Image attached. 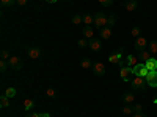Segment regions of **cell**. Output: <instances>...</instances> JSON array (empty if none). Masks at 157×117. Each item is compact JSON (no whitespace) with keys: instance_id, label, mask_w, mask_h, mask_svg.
Returning a JSON list of instances; mask_svg holds the SVG:
<instances>
[{"instance_id":"cell-26","label":"cell","mask_w":157,"mask_h":117,"mask_svg":"<svg viewBox=\"0 0 157 117\" xmlns=\"http://www.w3.org/2000/svg\"><path fill=\"white\" fill-rule=\"evenodd\" d=\"M107 22H109V25H107V27H110V28H112V27H113V25L116 23V16H113V14H110V16H109V19H107Z\"/></svg>"},{"instance_id":"cell-37","label":"cell","mask_w":157,"mask_h":117,"mask_svg":"<svg viewBox=\"0 0 157 117\" xmlns=\"http://www.w3.org/2000/svg\"><path fill=\"white\" fill-rule=\"evenodd\" d=\"M118 64H120L121 69H123V67H127V59H120V62H118Z\"/></svg>"},{"instance_id":"cell-7","label":"cell","mask_w":157,"mask_h":117,"mask_svg":"<svg viewBox=\"0 0 157 117\" xmlns=\"http://www.w3.org/2000/svg\"><path fill=\"white\" fill-rule=\"evenodd\" d=\"M145 80L149 87H157V72H149Z\"/></svg>"},{"instance_id":"cell-17","label":"cell","mask_w":157,"mask_h":117,"mask_svg":"<svg viewBox=\"0 0 157 117\" xmlns=\"http://www.w3.org/2000/svg\"><path fill=\"white\" fill-rule=\"evenodd\" d=\"M149 58H152V55H151V51L146 48V50H143V51H140V59H143V61H148Z\"/></svg>"},{"instance_id":"cell-20","label":"cell","mask_w":157,"mask_h":117,"mask_svg":"<svg viewBox=\"0 0 157 117\" xmlns=\"http://www.w3.org/2000/svg\"><path fill=\"white\" fill-rule=\"evenodd\" d=\"M80 66H82V69H85V70L91 69V59H90V58H85V59H82Z\"/></svg>"},{"instance_id":"cell-35","label":"cell","mask_w":157,"mask_h":117,"mask_svg":"<svg viewBox=\"0 0 157 117\" xmlns=\"http://www.w3.org/2000/svg\"><path fill=\"white\" fill-rule=\"evenodd\" d=\"M10 58H11V56L8 55V51H6V50H2V59H6V61H8Z\"/></svg>"},{"instance_id":"cell-29","label":"cell","mask_w":157,"mask_h":117,"mask_svg":"<svg viewBox=\"0 0 157 117\" xmlns=\"http://www.w3.org/2000/svg\"><path fill=\"white\" fill-rule=\"evenodd\" d=\"M132 112H134V108H130L129 105H126V106L123 108V114H124V115H129V114H132Z\"/></svg>"},{"instance_id":"cell-27","label":"cell","mask_w":157,"mask_h":117,"mask_svg":"<svg viewBox=\"0 0 157 117\" xmlns=\"http://www.w3.org/2000/svg\"><path fill=\"white\" fill-rule=\"evenodd\" d=\"M88 39H85V37H82V39H78V47H82V48H85V47H88Z\"/></svg>"},{"instance_id":"cell-14","label":"cell","mask_w":157,"mask_h":117,"mask_svg":"<svg viewBox=\"0 0 157 117\" xmlns=\"http://www.w3.org/2000/svg\"><path fill=\"white\" fill-rule=\"evenodd\" d=\"M83 36H85V39H94V28H90V27H86L85 30H83Z\"/></svg>"},{"instance_id":"cell-3","label":"cell","mask_w":157,"mask_h":117,"mask_svg":"<svg viewBox=\"0 0 157 117\" xmlns=\"http://www.w3.org/2000/svg\"><path fill=\"white\" fill-rule=\"evenodd\" d=\"M132 70H134V75L141 76V78H146V76H148V73H149V70L146 69L145 64H137L135 67H132Z\"/></svg>"},{"instance_id":"cell-39","label":"cell","mask_w":157,"mask_h":117,"mask_svg":"<svg viewBox=\"0 0 157 117\" xmlns=\"http://www.w3.org/2000/svg\"><path fill=\"white\" fill-rule=\"evenodd\" d=\"M134 117H146V115H145V114H141V112H135Z\"/></svg>"},{"instance_id":"cell-32","label":"cell","mask_w":157,"mask_h":117,"mask_svg":"<svg viewBox=\"0 0 157 117\" xmlns=\"http://www.w3.org/2000/svg\"><path fill=\"white\" fill-rule=\"evenodd\" d=\"M46 94H47V97H50V98H54V97H55V89H52V87H47V90H46Z\"/></svg>"},{"instance_id":"cell-30","label":"cell","mask_w":157,"mask_h":117,"mask_svg":"<svg viewBox=\"0 0 157 117\" xmlns=\"http://www.w3.org/2000/svg\"><path fill=\"white\" fill-rule=\"evenodd\" d=\"M140 33H141V31H140V28H138V27H134L132 30H130V34H132L134 37H138V36H141Z\"/></svg>"},{"instance_id":"cell-4","label":"cell","mask_w":157,"mask_h":117,"mask_svg":"<svg viewBox=\"0 0 157 117\" xmlns=\"http://www.w3.org/2000/svg\"><path fill=\"white\" fill-rule=\"evenodd\" d=\"M8 64H10V67L14 69V70H22V67H24L22 59L17 58V56H11V58L8 59Z\"/></svg>"},{"instance_id":"cell-1","label":"cell","mask_w":157,"mask_h":117,"mask_svg":"<svg viewBox=\"0 0 157 117\" xmlns=\"http://www.w3.org/2000/svg\"><path fill=\"white\" fill-rule=\"evenodd\" d=\"M107 19H109V16H105L104 12H98V14L94 16V28L96 30H102L104 27H107L109 25V22H107Z\"/></svg>"},{"instance_id":"cell-40","label":"cell","mask_w":157,"mask_h":117,"mask_svg":"<svg viewBox=\"0 0 157 117\" xmlns=\"http://www.w3.org/2000/svg\"><path fill=\"white\" fill-rule=\"evenodd\" d=\"M39 115H41V117H50V114H49V112H41Z\"/></svg>"},{"instance_id":"cell-22","label":"cell","mask_w":157,"mask_h":117,"mask_svg":"<svg viewBox=\"0 0 157 117\" xmlns=\"http://www.w3.org/2000/svg\"><path fill=\"white\" fill-rule=\"evenodd\" d=\"M83 23H85V25H91V23H94V17L91 16V14H85V16H83Z\"/></svg>"},{"instance_id":"cell-8","label":"cell","mask_w":157,"mask_h":117,"mask_svg":"<svg viewBox=\"0 0 157 117\" xmlns=\"http://www.w3.org/2000/svg\"><path fill=\"white\" fill-rule=\"evenodd\" d=\"M93 70H94V73L98 76H102L104 73H105V66H104V62H94Z\"/></svg>"},{"instance_id":"cell-23","label":"cell","mask_w":157,"mask_h":117,"mask_svg":"<svg viewBox=\"0 0 157 117\" xmlns=\"http://www.w3.org/2000/svg\"><path fill=\"white\" fill-rule=\"evenodd\" d=\"M0 106H2V108L10 106V98L6 95H2V98H0Z\"/></svg>"},{"instance_id":"cell-6","label":"cell","mask_w":157,"mask_h":117,"mask_svg":"<svg viewBox=\"0 0 157 117\" xmlns=\"http://www.w3.org/2000/svg\"><path fill=\"white\" fill-rule=\"evenodd\" d=\"M120 75L124 81H130L132 80V75H134V70H132V67H123L120 70Z\"/></svg>"},{"instance_id":"cell-41","label":"cell","mask_w":157,"mask_h":117,"mask_svg":"<svg viewBox=\"0 0 157 117\" xmlns=\"http://www.w3.org/2000/svg\"><path fill=\"white\" fill-rule=\"evenodd\" d=\"M47 3H57V0H47Z\"/></svg>"},{"instance_id":"cell-34","label":"cell","mask_w":157,"mask_h":117,"mask_svg":"<svg viewBox=\"0 0 157 117\" xmlns=\"http://www.w3.org/2000/svg\"><path fill=\"white\" fill-rule=\"evenodd\" d=\"M25 117H41V115H39V112L30 111V112H27V114H25Z\"/></svg>"},{"instance_id":"cell-28","label":"cell","mask_w":157,"mask_h":117,"mask_svg":"<svg viewBox=\"0 0 157 117\" xmlns=\"http://www.w3.org/2000/svg\"><path fill=\"white\" fill-rule=\"evenodd\" d=\"M98 2L102 5V6H105V8H109V6H112V3H113V0H98Z\"/></svg>"},{"instance_id":"cell-36","label":"cell","mask_w":157,"mask_h":117,"mask_svg":"<svg viewBox=\"0 0 157 117\" xmlns=\"http://www.w3.org/2000/svg\"><path fill=\"white\" fill-rule=\"evenodd\" d=\"M141 111H143V106L140 105V103H137L135 108H134V112H141Z\"/></svg>"},{"instance_id":"cell-24","label":"cell","mask_w":157,"mask_h":117,"mask_svg":"<svg viewBox=\"0 0 157 117\" xmlns=\"http://www.w3.org/2000/svg\"><path fill=\"white\" fill-rule=\"evenodd\" d=\"M5 95H6L8 98L14 97V95H16V89H14V87H8V89L5 90Z\"/></svg>"},{"instance_id":"cell-12","label":"cell","mask_w":157,"mask_h":117,"mask_svg":"<svg viewBox=\"0 0 157 117\" xmlns=\"http://www.w3.org/2000/svg\"><path fill=\"white\" fill-rule=\"evenodd\" d=\"M33 108H35V101H33L32 98H25V100H24V109L27 111V112H30Z\"/></svg>"},{"instance_id":"cell-25","label":"cell","mask_w":157,"mask_h":117,"mask_svg":"<svg viewBox=\"0 0 157 117\" xmlns=\"http://www.w3.org/2000/svg\"><path fill=\"white\" fill-rule=\"evenodd\" d=\"M82 22H83V16H78V14H77V16L72 17V23H74V25H80Z\"/></svg>"},{"instance_id":"cell-11","label":"cell","mask_w":157,"mask_h":117,"mask_svg":"<svg viewBox=\"0 0 157 117\" xmlns=\"http://www.w3.org/2000/svg\"><path fill=\"white\" fill-rule=\"evenodd\" d=\"M29 56L32 59H38L39 56H41V50H39L38 47H30L29 48Z\"/></svg>"},{"instance_id":"cell-13","label":"cell","mask_w":157,"mask_h":117,"mask_svg":"<svg viewBox=\"0 0 157 117\" xmlns=\"http://www.w3.org/2000/svg\"><path fill=\"white\" fill-rule=\"evenodd\" d=\"M101 31V37L102 39H110L112 37V28L110 27H104L102 30H99Z\"/></svg>"},{"instance_id":"cell-42","label":"cell","mask_w":157,"mask_h":117,"mask_svg":"<svg viewBox=\"0 0 157 117\" xmlns=\"http://www.w3.org/2000/svg\"><path fill=\"white\" fill-rule=\"evenodd\" d=\"M152 103H154V105H157V97H155V98L152 100Z\"/></svg>"},{"instance_id":"cell-2","label":"cell","mask_w":157,"mask_h":117,"mask_svg":"<svg viewBox=\"0 0 157 117\" xmlns=\"http://www.w3.org/2000/svg\"><path fill=\"white\" fill-rule=\"evenodd\" d=\"M145 84H146L145 78L137 76V75H135V78L130 80V86H132V89H135V90H143V89H145Z\"/></svg>"},{"instance_id":"cell-19","label":"cell","mask_w":157,"mask_h":117,"mask_svg":"<svg viewBox=\"0 0 157 117\" xmlns=\"http://www.w3.org/2000/svg\"><path fill=\"white\" fill-rule=\"evenodd\" d=\"M148 50L151 51V55H157V41H151L148 45Z\"/></svg>"},{"instance_id":"cell-5","label":"cell","mask_w":157,"mask_h":117,"mask_svg":"<svg viewBox=\"0 0 157 117\" xmlns=\"http://www.w3.org/2000/svg\"><path fill=\"white\" fill-rule=\"evenodd\" d=\"M135 50L138 51H143V50H146L148 48V41H146V37H143V36H138L135 37Z\"/></svg>"},{"instance_id":"cell-9","label":"cell","mask_w":157,"mask_h":117,"mask_svg":"<svg viewBox=\"0 0 157 117\" xmlns=\"http://www.w3.org/2000/svg\"><path fill=\"white\" fill-rule=\"evenodd\" d=\"M145 66L149 72H157V59L155 58H149L146 62H145Z\"/></svg>"},{"instance_id":"cell-18","label":"cell","mask_w":157,"mask_h":117,"mask_svg":"<svg viewBox=\"0 0 157 117\" xmlns=\"http://www.w3.org/2000/svg\"><path fill=\"white\" fill-rule=\"evenodd\" d=\"M126 59H127V67H135L137 64H138V62H137V58H135L134 55H129Z\"/></svg>"},{"instance_id":"cell-16","label":"cell","mask_w":157,"mask_h":117,"mask_svg":"<svg viewBox=\"0 0 157 117\" xmlns=\"http://www.w3.org/2000/svg\"><path fill=\"white\" fill-rule=\"evenodd\" d=\"M126 9H127L129 12L135 11V9H137V0H129V2L126 3Z\"/></svg>"},{"instance_id":"cell-31","label":"cell","mask_w":157,"mask_h":117,"mask_svg":"<svg viewBox=\"0 0 157 117\" xmlns=\"http://www.w3.org/2000/svg\"><path fill=\"white\" fill-rule=\"evenodd\" d=\"M6 67H8V61H6V59H2V61H0V70L5 72Z\"/></svg>"},{"instance_id":"cell-33","label":"cell","mask_w":157,"mask_h":117,"mask_svg":"<svg viewBox=\"0 0 157 117\" xmlns=\"http://www.w3.org/2000/svg\"><path fill=\"white\" fill-rule=\"evenodd\" d=\"M13 3H16V0H2V5L3 6H11Z\"/></svg>"},{"instance_id":"cell-21","label":"cell","mask_w":157,"mask_h":117,"mask_svg":"<svg viewBox=\"0 0 157 117\" xmlns=\"http://www.w3.org/2000/svg\"><path fill=\"white\" fill-rule=\"evenodd\" d=\"M120 59H121V53H115V55H110V58H109V61H110L112 64H118V62H120Z\"/></svg>"},{"instance_id":"cell-15","label":"cell","mask_w":157,"mask_h":117,"mask_svg":"<svg viewBox=\"0 0 157 117\" xmlns=\"http://www.w3.org/2000/svg\"><path fill=\"white\" fill-rule=\"evenodd\" d=\"M123 101L127 103V105H129V103H134V101H135V95H134L132 92H127V94L123 95Z\"/></svg>"},{"instance_id":"cell-38","label":"cell","mask_w":157,"mask_h":117,"mask_svg":"<svg viewBox=\"0 0 157 117\" xmlns=\"http://www.w3.org/2000/svg\"><path fill=\"white\" fill-rule=\"evenodd\" d=\"M27 2H29V0H16V3L21 5V6H25V5H27Z\"/></svg>"},{"instance_id":"cell-43","label":"cell","mask_w":157,"mask_h":117,"mask_svg":"<svg viewBox=\"0 0 157 117\" xmlns=\"http://www.w3.org/2000/svg\"><path fill=\"white\" fill-rule=\"evenodd\" d=\"M38 2H43V0H38Z\"/></svg>"},{"instance_id":"cell-10","label":"cell","mask_w":157,"mask_h":117,"mask_svg":"<svg viewBox=\"0 0 157 117\" xmlns=\"http://www.w3.org/2000/svg\"><path fill=\"white\" fill-rule=\"evenodd\" d=\"M88 47L91 48V50H93V51H99L101 48H102V42L99 41V39H91V41H90V44H88Z\"/></svg>"}]
</instances>
